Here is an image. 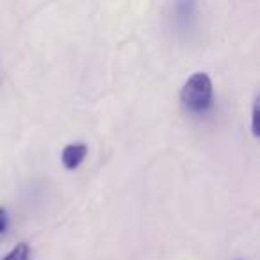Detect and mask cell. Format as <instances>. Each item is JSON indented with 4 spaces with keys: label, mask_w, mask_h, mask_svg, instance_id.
<instances>
[{
    "label": "cell",
    "mask_w": 260,
    "mask_h": 260,
    "mask_svg": "<svg viewBox=\"0 0 260 260\" xmlns=\"http://www.w3.org/2000/svg\"><path fill=\"white\" fill-rule=\"evenodd\" d=\"M2 260H29V244L20 242V244L15 246V248L8 253V256Z\"/></svg>",
    "instance_id": "3957f363"
},
{
    "label": "cell",
    "mask_w": 260,
    "mask_h": 260,
    "mask_svg": "<svg viewBox=\"0 0 260 260\" xmlns=\"http://www.w3.org/2000/svg\"><path fill=\"white\" fill-rule=\"evenodd\" d=\"M6 228H8V214L4 207H0V234H4Z\"/></svg>",
    "instance_id": "277c9868"
},
{
    "label": "cell",
    "mask_w": 260,
    "mask_h": 260,
    "mask_svg": "<svg viewBox=\"0 0 260 260\" xmlns=\"http://www.w3.org/2000/svg\"><path fill=\"white\" fill-rule=\"evenodd\" d=\"M87 155V146L84 143H73V145L64 146L62 150V164L68 170H75L82 164V160Z\"/></svg>",
    "instance_id": "7a4b0ae2"
},
{
    "label": "cell",
    "mask_w": 260,
    "mask_h": 260,
    "mask_svg": "<svg viewBox=\"0 0 260 260\" xmlns=\"http://www.w3.org/2000/svg\"><path fill=\"white\" fill-rule=\"evenodd\" d=\"M212 80L207 73L198 72L185 80L180 91V102L187 111L205 112L212 105Z\"/></svg>",
    "instance_id": "6da1fadb"
},
{
    "label": "cell",
    "mask_w": 260,
    "mask_h": 260,
    "mask_svg": "<svg viewBox=\"0 0 260 260\" xmlns=\"http://www.w3.org/2000/svg\"><path fill=\"white\" fill-rule=\"evenodd\" d=\"M256 114H258V104H253V112H251V128H253V134L256 136Z\"/></svg>",
    "instance_id": "5b68a950"
}]
</instances>
